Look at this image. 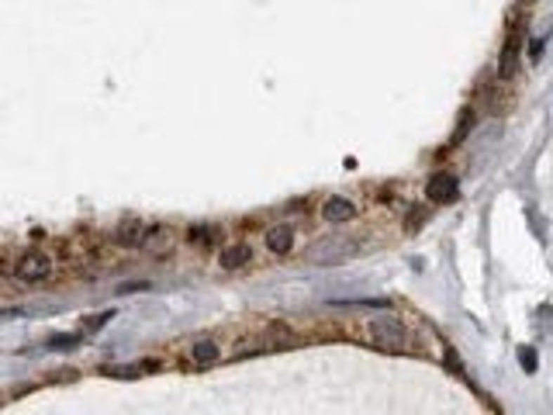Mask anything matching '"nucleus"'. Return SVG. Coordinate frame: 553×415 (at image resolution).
<instances>
[{
    "label": "nucleus",
    "instance_id": "obj_3",
    "mask_svg": "<svg viewBox=\"0 0 553 415\" xmlns=\"http://www.w3.org/2000/svg\"><path fill=\"white\" fill-rule=\"evenodd\" d=\"M14 277L25 281V284H42L52 277V260L42 256V253H28L14 263Z\"/></svg>",
    "mask_w": 553,
    "mask_h": 415
},
{
    "label": "nucleus",
    "instance_id": "obj_12",
    "mask_svg": "<svg viewBox=\"0 0 553 415\" xmlns=\"http://www.w3.org/2000/svg\"><path fill=\"white\" fill-rule=\"evenodd\" d=\"M187 236H190V243H197V246H212V243H214V229H212V225H194Z\"/></svg>",
    "mask_w": 553,
    "mask_h": 415
},
{
    "label": "nucleus",
    "instance_id": "obj_8",
    "mask_svg": "<svg viewBox=\"0 0 553 415\" xmlns=\"http://www.w3.org/2000/svg\"><path fill=\"white\" fill-rule=\"evenodd\" d=\"M218 357H221V346L212 343V339H197V343L190 346V360H194L197 367H212V364H218Z\"/></svg>",
    "mask_w": 553,
    "mask_h": 415
},
{
    "label": "nucleus",
    "instance_id": "obj_9",
    "mask_svg": "<svg viewBox=\"0 0 553 415\" xmlns=\"http://www.w3.org/2000/svg\"><path fill=\"white\" fill-rule=\"evenodd\" d=\"M115 243H118V246H128V249L142 246V243H145V225H142V222H125V225L115 232Z\"/></svg>",
    "mask_w": 553,
    "mask_h": 415
},
{
    "label": "nucleus",
    "instance_id": "obj_15",
    "mask_svg": "<svg viewBox=\"0 0 553 415\" xmlns=\"http://www.w3.org/2000/svg\"><path fill=\"white\" fill-rule=\"evenodd\" d=\"M519 360H522V367H526V371H536V353H533V350H522V353H519Z\"/></svg>",
    "mask_w": 553,
    "mask_h": 415
},
{
    "label": "nucleus",
    "instance_id": "obj_4",
    "mask_svg": "<svg viewBox=\"0 0 553 415\" xmlns=\"http://www.w3.org/2000/svg\"><path fill=\"white\" fill-rule=\"evenodd\" d=\"M457 194H460V187H457V180H453L450 173H436V177H429L426 198L432 201V205H450V201H457Z\"/></svg>",
    "mask_w": 553,
    "mask_h": 415
},
{
    "label": "nucleus",
    "instance_id": "obj_5",
    "mask_svg": "<svg viewBox=\"0 0 553 415\" xmlns=\"http://www.w3.org/2000/svg\"><path fill=\"white\" fill-rule=\"evenodd\" d=\"M519 49H522V21L512 25L509 42H505V52H502V77H505V80L519 70Z\"/></svg>",
    "mask_w": 553,
    "mask_h": 415
},
{
    "label": "nucleus",
    "instance_id": "obj_6",
    "mask_svg": "<svg viewBox=\"0 0 553 415\" xmlns=\"http://www.w3.org/2000/svg\"><path fill=\"white\" fill-rule=\"evenodd\" d=\"M218 263H221L225 270H242V267H249V263H253V249L246 246V243H232V246L221 249Z\"/></svg>",
    "mask_w": 553,
    "mask_h": 415
},
{
    "label": "nucleus",
    "instance_id": "obj_13",
    "mask_svg": "<svg viewBox=\"0 0 553 415\" xmlns=\"http://www.w3.org/2000/svg\"><path fill=\"white\" fill-rule=\"evenodd\" d=\"M80 343V336H52L48 339V350H73Z\"/></svg>",
    "mask_w": 553,
    "mask_h": 415
},
{
    "label": "nucleus",
    "instance_id": "obj_11",
    "mask_svg": "<svg viewBox=\"0 0 553 415\" xmlns=\"http://www.w3.org/2000/svg\"><path fill=\"white\" fill-rule=\"evenodd\" d=\"M474 122H477V115H474V111H464V115H460V122H457V132H453V139H450V146H460V142L467 139V132L474 128Z\"/></svg>",
    "mask_w": 553,
    "mask_h": 415
},
{
    "label": "nucleus",
    "instance_id": "obj_7",
    "mask_svg": "<svg viewBox=\"0 0 553 415\" xmlns=\"http://www.w3.org/2000/svg\"><path fill=\"white\" fill-rule=\"evenodd\" d=\"M322 218H325V222H353V218H356V205L346 201V198H329V201L322 205Z\"/></svg>",
    "mask_w": 553,
    "mask_h": 415
},
{
    "label": "nucleus",
    "instance_id": "obj_2",
    "mask_svg": "<svg viewBox=\"0 0 553 415\" xmlns=\"http://www.w3.org/2000/svg\"><path fill=\"white\" fill-rule=\"evenodd\" d=\"M356 243L353 239H342V236H332V239H322V243H315V246L308 249L304 256L311 260V263H318V267H332V263H342V260H349L353 253H356Z\"/></svg>",
    "mask_w": 553,
    "mask_h": 415
},
{
    "label": "nucleus",
    "instance_id": "obj_10",
    "mask_svg": "<svg viewBox=\"0 0 553 415\" xmlns=\"http://www.w3.org/2000/svg\"><path fill=\"white\" fill-rule=\"evenodd\" d=\"M266 246L273 249V253H291V246H294V229H287V225L270 229V232H266Z\"/></svg>",
    "mask_w": 553,
    "mask_h": 415
},
{
    "label": "nucleus",
    "instance_id": "obj_1",
    "mask_svg": "<svg viewBox=\"0 0 553 415\" xmlns=\"http://www.w3.org/2000/svg\"><path fill=\"white\" fill-rule=\"evenodd\" d=\"M367 339H370L374 346H381V350H408V343H412L408 329H405L401 319H394V315H377V319H370V322H367Z\"/></svg>",
    "mask_w": 553,
    "mask_h": 415
},
{
    "label": "nucleus",
    "instance_id": "obj_14",
    "mask_svg": "<svg viewBox=\"0 0 553 415\" xmlns=\"http://www.w3.org/2000/svg\"><path fill=\"white\" fill-rule=\"evenodd\" d=\"M108 319H111V315H93V319H90V322L84 326V332H97V329H104V326H108Z\"/></svg>",
    "mask_w": 553,
    "mask_h": 415
}]
</instances>
